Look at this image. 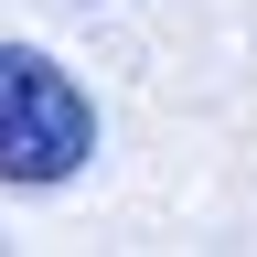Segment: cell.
<instances>
[{
    "mask_svg": "<svg viewBox=\"0 0 257 257\" xmlns=\"http://www.w3.org/2000/svg\"><path fill=\"white\" fill-rule=\"evenodd\" d=\"M86 161H96V107H86V86L64 75L54 54L0 43V182L43 193V182H75Z\"/></svg>",
    "mask_w": 257,
    "mask_h": 257,
    "instance_id": "1",
    "label": "cell"
}]
</instances>
